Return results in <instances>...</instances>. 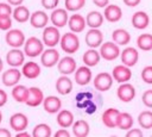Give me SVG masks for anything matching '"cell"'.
<instances>
[{"label":"cell","mask_w":152,"mask_h":137,"mask_svg":"<svg viewBox=\"0 0 152 137\" xmlns=\"http://www.w3.org/2000/svg\"><path fill=\"white\" fill-rule=\"evenodd\" d=\"M59 45L62 50L69 55L75 54L80 49V38L75 32H66L63 36H61Z\"/></svg>","instance_id":"obj_1"},{"label":"cell","mask_w":152,"mask_h":137,"mask_svg":"<svg viewBox=\"0 0 152 137\" xmlns=\"http://www.w3.org/2000/svg\"><path fill=\"white\" fill-rule=\"evenodd\" d=\"M44 50V43L37 37H30L24 43V54L28 57H37Z\"/></svg>","instance_id":"obj_2"},{"label":"cell","mask_w":152,"mask_h":137,"mask_svg":"<svg viewBox=\"0 0 152 137\" xmlns=\"http://www.w3.org/2000/svg\"><path fill=\"white\" fill-rule=\"evenodd\" d=\"M100 56L106 61H114L120 56V49L119 45L114 42H106L100 45Z\"/></svg>","instance_id":"obj_3"},{"label":"cell","mask_w":152,"mask_h":137,"mask_svg":"<svg viewBox=\"0 0 152 137\" xmlns=\"http://www.w3.org/2000/svg\"><path fill=\"white\" fill-rule=\"evenodd\" d=\"M61 39V33L58 27L56 26H45L43 30V43L44 45L49 46V48H53L59 43Z\"/></svg>","instance_id":"obj_4"},{"label":"cell","mask_w":152,"mask_h":137,"mask_svg":"<svg viewBox=\"0 0 152 137\" xmlns=\"http://www.w3.org/2000/svg\"><path fill=\"white\" fill-rule=\"evenodd\" d=\"M6 43L12 48H20L25 43V35L19 29H10L7 30V33L5 36Z\"/></svg>","instance_id":"obj_5"},{"label":"cell","mask_w":152,"mask_h":137,"mask_svg":"<svg viewBox=\"0 0 152 137\" xmlns=\"http://www.w3.org/2000/svg\"><path fill=\"white\" fill-rule=\"evenodd\" d=\"M113 81H114V79H113L112 74H109L107 71H101V73H99L94 77V81L93 82H94V87L97 91L106 92V91H108L112 87Z\"/></svg>","instance_id":"obj_6"},{"label":"cell","mask_w":152,"mask_h":137,"mask_svg":"<svg viewBox=\"0 0 152 137\" xmlns=\"http://www.w3.org/2000/svg\"><path fill=\"white\" fill-rule=\"evenodd\" d=\"M120 58H121V62L122 64L127 66V67H133L135 66V63L138 62L139 60V52L133 46H128V48H125L121 52H120Z\"/></svg>","instance_id":"obj_7"},{"label":"cell","mask_w":152,"mask_h":137,"mask_svg":"<svg viewBox=\"0 0 152 137\" xmlns=\"http://www.w3.org/2000/svg\"><path fill=\"white\" fill-rule=\"evenodd\" d=\"M58 61H59V52L53 48L43 50V52L40 54V62L46 68H51L56 66Z\"/></svg>","instance_id":"obj_8"},{"label":"cell","mask_w":152,"mask_h":137,"mask_svg":"<svg viewBox=\"0 0 152 137\" xmlns=\"http://www.w3.org/2000/svg\"><path fill=\"white\" fill-rule=\"evenodd\" d=\"M118 98L124 102H129L135 96V88L129 82H122L116 91Z\"/></svg>","instance_id":"obj_9"},{"label":"cell","mask_w":152,"mask_h":137,"mask_svg":"<svg viewBox=\"0 0 152 137\" xmlns=\"http://www.w3.org/2000/svg\"><path fill=\"white\" fill-rule=\"evenodd\" d=\"M52 23L53 26L56 27H64L66 24H68V19H69V14H68V11L64 10V8H55L52 10V13L49 18Z\"/></svg>","instance_id":"obj_10"},{"label":"cell","mask_w":152,"mask_h":137,"mask_svg":"<svg viewBox=\"0 0 152 137\" xmlns=\"http://www.w3.org/2000/svg\"><path fill=\"white\" fill-rule=\"evenodd\" d=\"M112 76L119 83L128 82L131 80V77H132V71H131L129 67H127L125 64H119V66H115L113 68Z\"/></svg>","instance_id":"obj_11"},{"label":"cell","mask_w":152,"mask_h":137,"mask_svg":"<svg viewBox=\"0 0 152 137\" xmlns=\"http://www.w3.org/2000/svg\"><path fill=\"white\" fill-rule=\"evenodd\" d=\"M21 79V71L17 69V67H12L7 70H5L2 73L1 80L2 83L7 87H13L14 85H17Z\"/></svg>","instance_id":"obj_12"},{"label":"cell","mask_w":152,"mask_h":137,"mask_svg":"<svg viewBox=\"0 0 152 137\" xmlns=\"http://www.w3.org/2000/svg\"><path fill=\"white\" fill-rule=\"evenodd\" d=\"M6 62L11 67H20L25 62V54L19 48H12L6 55Z\"/></svg>","instance_id":"obj_13"},{"label":"cell","mask_w":152,"mask_h":137,"mask_svg":"<svg viewBox=\"0 0 152 137\" xmlns=\"http://www.w3.org/2000/svg\"><path fill=\"white\" fill-rule=\"evenodd\" d=\"M57 68L62 75H70L77 68L76 61L71 56H64V57L59 58V61L57 62Z\"/></svg>","instance_id":"obj_14"},{"label":"cell","mask_w":152,"mask_h":137,"mask_svg":"<svg viewBox=\"0 0 152 137\" xmlns=\"http://www.w3.org/2000/svg\"><path fill=\"white\" fill-rule=\"evenodd\" d=\"M86 44L89 48H99L103 42V33L99 29H90L84 37Z\"/></svg>","instance_id":"obj_15"},{"label":"cell","mask_w":152,"mask_h":137,"mask_svg":"<svg viewBox=\"0 0 152 137\" xmlns=\"http://www.w3.org/2000/svg\"><path fill=\"white\" fill-rule=\"evenodd\" d=\"M75 73V81L77 85L80 86H86L90 82L91 80V70H90V67L88 66H82V67H78L76 68V70L74 71Z\"/></svg>","instance_id":"obj_16"},{"label":"cell","mask_w":152,"mask_h":137,"mask_svg":"<svg viewBox=\"0 0 152 137\" xmlns=\"http://www.w3.org/2000/svg\"><path fill=\"white\" fill-rule=\"evenodd\" d=\"M44 100L43 91L38 87H30L28 88V95L25 101V104L30 107H37L39 106Z\"/></svg>","instance_id":"obj_17"},{"label":"cell","mask_w":152,"mask_h":137,"mask_svg":"<svg viewBox=\"0 0 152 137\" xmlns=\"http://www.w3.org/2000/svg\"><path fill=\"white\" fill-rule=\"evenodd\" d=\"M30 24L34 29H43L48 25L49 23V15L44 11H34L33 13L30 14Z\"/></svg>","instance_id":"obj_18"},{"label":"cell","mask_w":152,"mask_h":137,"mask_svg":"<svg viewBox=\"0 0 152 137\" xmlns=\"http://www.w3.org/2000/svg\"><path fill=\"white\" fill-rule=\"evenodd\" d=\"M10 125H11V127L14 131L19 132V131L26 130V127L28 125V119H27V117L24 113L18 112V113H14V114L11 116V118H10Z\"/></svg>","instance_id":"obj_19"},{"label":"cell","mask_w":152,"mask_h":137,"mask_svg":"<svg viewBox=\"0 0 152 137\" xmlns=\"http://www.w3.org/2000/svg\"><path fill=\"white\" fill-rule=\"evenodd\" d=\"M43 107L45 110V112L50 113V114H53V113H57L61 108H62V101L58 96H55V95H49L46 98H44L43 100Z\"/></svg>","instance_id":"obj_20"},{"label":"cell","mask_w":152,"mask_h":137,"mask_svg":"<svg viewBox=\"0 0 152 137\" xmlns=\"http://www.w3.org/2000/svg\"><path fill=\"white\" fill-rule=\"evenodd\" d=\"M131 21H132V25L134 29L144 30L150 24V17L145 11H138L132 15Z\"/></svg>","instance_id":"obj_21"},{"label":"cell","mask_w":152,"mask_h":137,"mask_svg":"<svg viewBox=\"0 0 152 137\" xmlns=\"http://www.w3.org/2000/svg\"><path fill=\"white\" fill-rule=\"evenodd\" d=\"M68 26H69L70 31H72L75 33L82 32L86 27V18L78 13L71 14L68 19Z\"/></svg>","instance_id":"obj_22"},{"label":"cell","mask_w":152,"mask_h":137,"mask_svg":"<svg viewBox=\"0 0 152 137\" xmlns=\"http://www.w3.org/2000/svg\"><path fill=\"white\" fill-rule=\"evenodd\" d=\"M122 17V11L118 5H112L108 4L104 7V12H103V18L107 19L109 23H116L121 19Z\"/></svg>","instance_id":"obj_23"},{"label":"cell","mask_w":152,"mask_h":137,"mask_svg":"<svg viewBox=\"0 0 152 137\" xmlns=\"http://www.w3.org/2000/svg\"><path fill=\"white\" fill-rule=\"evenodd\" d=\"M119 110L112 107V108H107L103 113H102V123L104 124V126L109 127V129H114L116 127V122H118V117H119Z\"/></svg>","instance_id":"obj_24"},{"label":"cell","mask_w":152,"mask_h":137,"mask_svg":"<svg viewBox=\"0 0 152 137\" xmlns=\"http://www.w3.org/2000/svg\"><path fill=\"white\" fill-rule=\"evenodd\" d=\"M40 66L36 62H26L21 68V75H24L26 79H36L40 75Z\"/></svg>","instance_id":"obj_25"},{"label":"cell","mask_w":152,"mask_h":137,"mask_svg":"<svg viewBox=\"0 0 152 137\" xmlns=\"http://www.w3.org/2000/svg\"><path fill=\"white\" fill-rule=\"evenodd\" d=\"M56 91L62 95H66L72 91V81L69 79L68 75H62L57 79Z\"/></svg>","instance_id":"obj_26"},{"label":"cell","mask_w":152,"mask_h":137,"mask_svg":"<svg viewBox=\"0 0 152 137\" xmlns=\"http://www.w3.org/2000/svg\"><path fill=\"white\" fill-rule=\"evenodd\" d=\"M103 14L99 11H90L86 17V25L90 29H99L103 24Z\"/></svg>","instance_id":"obj_27"},{"label":"cell","mask_w":152,"mask_h":137,"mask_svg":"<svg viewBox=\"0 0 152 137\" xmlns=\"http://www.w3.org/2000/svg\"><path fill=\"white\" fill-rule=\"evenodd\" d=\"M72 133L74 136H77V137H86L89 135V131H90V126L88 124L87 120L84 119H80V120H76L72 123Z\"/></svg>","instance_id":"obj_28"},{"label":"cell","mask_w":152,"mask_h":137,"mask_svg":"<svg viewBox=\"0 0 152 137\" xmlns=\"http://www.w3.org/2000/svg\"><path fill=\"white\" fill-rule=\"evenodd\" d=\"M100 58H101L100 52H99L95 48L88 49V50L83 54V57H82L83 63H84L86 66L90 67V68H91V67H95V66L100 62Z\"/></svg>","instance_id":"obj_29"},{"label":"cell","mask_w":152,"mask_h":137,"mask_svg":"<svg viewBox=\"0 0 152 137\" xmlns=\"http://www.w3.org/2000/svg\"><path fill=\"white\" fill-rule=\"evenodd\" d=\"M74 123V114L69 110H59L57 112V124L61 127H70Z\"/></svg>","instance_id":"obj_30"},{"label":"cell","mask_w":152,"mask_h":137,"mask_svg":"<svg viewBox=\"0 0 152 137\" xmlns=\"http://www.w3.org/2000/svg\"><path fill=\"white\" fill-rule=\"evenodd\" d=\"M112 39L118 45H126L131 41V33L125 29H115L112 33Z\"/></svg>","instance_id":"obj_31"},{"label":"cell","mask_w":152,"mask_h":137,"mask_svg":"<svg viewBox=\"0 0 152 137\" xmlns=\"http://www.w3.org/2000/svg\"><path fill=\"white\" fill-rule=\"evenodd\" d=\"M30 11L24 5H18L12 11V18L18 23H25L30 19Z\"/></svg>","instance_id":"obj_32"},{"label":"cell","mask_w":152,"mask_h":137,"mask_svg":"<svg viewBox=\"0 0 152 137\" xmlns=\"http://www.w3.org/2000/svg\"><path fill=\"white\" fill-rule=\"evenodd\" d=\"M28 95V88L24 85H14L12 89V96L18 102H25Z\"/></svg>","instance_id":"obj_33"},{"label":"cell","mask_w":152,"mask_h":137,"mask_svg":"<svg viewBox=\"0 0 152 137\" xmlns=\"http://www.w3.org/2000/svg\"><path fill=\"white\" fill-rule=\"evenodd\" d=\"M133 126V117L127 112H120L116 122V127L120 130H128Z\"/></svg>","instance_id":"obj_34"},{"label":"cell","mask_w":152,"mask_h":137,"mask_svg":"<svg viewBox=\"0 0 152 137\" xmlns=\"http://www.w3.org/2000/svg\"><path fill=\"white\" fill-rule=\"evenodd\" d=\"M137 46L142 51L152 50V35L151 33H141L137 38Z\"/></svg>","instance_id":"obj_35"},{"label":"cell","mask_w":152,"mask_h":137,"mask_svg":"<svg viewBox=\"0 0 152 137\" xmlns=\"http://www.w3.org/2000/svg\"><path fill=\"white\" fill-rule=\"evenodd\" d=\"M51 135H52L51 127L45 123L37 124L32 130V136L34 137H50Z\"/></svg>","instance_id":"obj_36"},{"label":"cell","mask_w":152,"mask_h":137,"mask_svg":"<svg viewBox=\"0 0 152 137\" xmlns=\"http://www.w3.org/2000/svg\"><path fill=\"white\" fill-rule=\"evenodd\" d=\"M138 123L142 129H152V111H142L138 116Z\"/></svg>","instance_id":"obj_37"},{"label":"cell","mask_w":152,"mask_h":137,"mask_svg":"<svg viewBox=\"0 0 152 137\" xmlns=\"http://www.w3.org/2000/svg\"><path fill=\"white\" fill-rule=\"evenodd\" d=\"M65 10L70 12H77L86 5V0H64Z\"/></svg>","instance_id":"obj_38"},{"label":"cell","mask_w":152,"mask_h":137,"mask_svg":"<svg viewBox=\"0 0 152 137\" xmlns=\"http://www.w3.org/2000/svg\"><path fill=\"white\" fill-rule=\"evenodd\" d=\"M141 79L145 83H152V66H146L141 70Z\"/></svg>","instance_id":"obj_39"},{"label":"cell","mask_w":152,"mask_h":137,"mask_svg":"<svg viewBox=\"0 0 152 137\" xmlns=\"http://www.w3.org/2000/svg\"><path fill=\"white\" fill-rule=\"evenodd\" d=\"M12 6L7 2H0V18L12 17Z\"/></svg>","instance_id":"obj_40"},{"label":"cell","mask_w":152,"mask_h":137,"mask_svg":"<svg viewBox=\"0 0 152 137\" xmlns=\"http://www.w3.org/2000/svg\"><path fill=\"white\" fill-rule=\"evenodd\" d=\"M141 100H142V104L148 107V108H152V89H147L142 93L141 95Z\"/></svg>","instance_id":"obj_41"},{"label":"cell","mask_w":152,"mask_h":137,"mask_svg":"<svg viewBox=\"0 0 152 137\" xmlns=\"http://www.w3.org/2000/svg\"><path fill=\"white\" fill-rule=\"evenodd\" d=\"M12 27V17H5L0 18V30L7 31Z\"/></svg>","instance_id":"obj_42"},{"label":"cell","mask_w":152,"mask_h":137,"mask_svg":"<svg viewBox=\"0 0 152 137\" xmlns=\"http://www.w3.org/2000/svg\"><path fill=\"white\" fill-rule=\"evenodd\" d=\"M40 4L45 10H51L52 11L58 6L59 0H40Z\"/></svg>","instance_id":"obj_43"},{"label":"cell","mask_w":152,"mask_h":137,"mask_svg":"<svg viewBox=\"0 0 152 137\" xmlns=\"http://www.w3.org/2000/svg\"><path fill=\"white\" fill-rule=\"evenodd\" d=\"M142 135H144V133H142V131H141L140 129H132V127H131V129H128L127 132H126V136H127V137H132V136H137V137L139 136V137H141Z\"/></svg>","instance_id":"obj_44"},{"label":"cell","mask_w":152,"mask_h":137,"mask_svg":"<svg viewBox=\"0 0 152 137\" xmlns=\"http://www.w3.org/2000/svg\"><path fill=\"white\" fill-rule=\"evenodd\" d=\"M71 133L65 129V127H62V129H59L58 131H56L55 132V136L56 137H69Z\"/></svg>","instance_id":"obj_45"},{"label":"cell","mask_w":152,"mask_h":137,"mask_svg":"<svg viewBox=\"0 0 152 137\" xmlns=\"http://www.w3.org/2000/svg\"><path fill=\"white\" fill-rule=\"evenodd\" d=\"M7 102V93L4 89H0V107H2Z\"/></svg>","instance_id":"obj_46"},{"label":"cell","mask_w":152,"mask_h":137,"mask_svg":"<svg viewBox=\"0 0 152 137\" xmlns=\"http://www.w3.org/2000/svg\"><path fill=\"white\" fill-rule=\"evenodd\" d=\"M93 2L97 7H106L109 4V0H93Z\"/></svg>","instance_id":"obj_47"},{"label":"cell","mask_w":152,"mask_h":137,"mask_svg":"<svg viewBox=\"0 0 152 137\" xmlns=\"http://www.w3.org/2000/svg\"><path fill=\"white\" fill-rule=\"evenodd\" d=\"M122 1H124V4H125L126 6H129V7H134V6L139 5L141 0H122Z\"/></svg>","instance_id":"obj_48"},{"label":"cell","mask_w":152,"mask_h":137,"mask_svg":"<svg viewBox=\"0 0 152 137\" xmlns=\"http://www.w3.org/2000/svg\"><path fill=\"white\" fill-rule=\"evenodd\" d=\"M11 136H12V133L7 129L0 127V137H11Z\"/></svg>","instance_id":"obj_49"},{"label":"cell","mask_w":152,"mask_h":137,"mask_svg":"<svg viewBox=\"0 0 152 137\" xmlns=\"http://www.w3.org/2000/svg\"><path fill=\"white\" fill-rule=\"evenodd\" d=\"M7 2L12 6H18V5H21L24 2V0H7Z\"/></svg>","instance_id":"obj_50"},{"label":"cell","mask_w":152,"mask_h":137,"mask_svg":"<svg viewBox=\"0 0 152 137\" xmlns=\"http://www.w3.org/2000/svg\"><path fill=\"white\" fill-rule=\"evenodd\" d=\"M31 133H28V132H26L25 130H23V131H19L18 133H17V137H28Z\"/></svg>","instance_id":"obj_51"},{"label":"cell","mask_w":152,"mask_h":137,"mask_svg":"<svg viewBox=\"0 0 152 137\" xmlns=\"http://www.w3.org/2000/svg\"><path fill=\"white\" fill-rule=\"evenodd\" d=\"M2 69H4V62H2V60H1V57H0V73L2 71Z\"/></svg>","instance_id":"obj_52"},{"label":"cell","mask_w":152,"mask_h":137,"mask_svg":"<svg viewBox=\"0 0 152 137\" xmlns=\"http://www.w3.org/2000/svg\"><path fill=\"white\" fill-rule=\"evenodd\" d=\"M2 122V113H1V111H0V123Z\"/></svg>","instance_id":"obj_53"}]
</instances>
